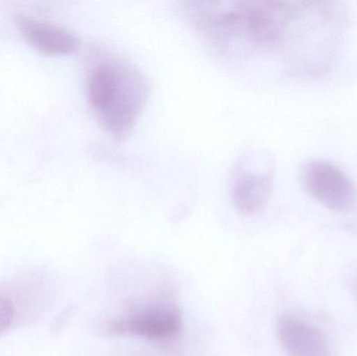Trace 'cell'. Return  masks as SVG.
I'll use <instances>...</instances> for the list:
<instances>
[{
    "instance_id": "obj_1",
    "label": "cell",
    "mask_w": 357,
    "mask_h": 356,
    "mask_svg": "<svg viewBox=\"0 0 357 356\" xmlns=\"http://www.w3.org/2000/svg\"><path fill=\"white\" fill-rule=\"evenodd\" d=\"M149 93L150 85L144 75L119 59H104L88 75V100L100 123L115 139H125L131 133Z\"/></svg>"
},
{
    "instance_id": "obj_2",
    "label": "cell",
    "mask_w": 357,
    "mask_h": 356,
    "mask_svg": "<svg viewBox=\"0 0 357 356\" xmlns=\"http://www.w3.org/2000/svg\"><path fill=\"white\" fill-rule=\"evenodd\" d=\"M302 183L310 196L337 212L357 210V187L352 180L333 163L317 160L302 171Z\"/></svg>"
},
{
    "instance_id": "obj_3",
    "label": "cell",
    "mask_w": 357,
    "mask_h": 356,
    "mask_svg": "<svg viewBox=\"0 0 357 356\" xmlns=\"http://www.w3.org/2000/svg\"><path fill=\"white\" fill-rule=\"evenodd\" d=\"M182 328V316L176 307L156 305L115 320L109 332L115 336L167 340L177 336Z\"/></svg>"
},
{
    "instance_id": "obj_4",
    "label": "cell",
    "mask_w": 357,
    "mask_h": 356,
    "mask_svg": "<svg viewBox=\"0 0 357 356\" xmlns=\"http://www.w3.org/2000/svg\"><path fill=\"white\" fill-rule=\"evenodd\" d=\"M17 26L31 47L48 56H67L79 48L77 38L54 25L21 15L17 17Z\"/></svg>"
},
{
    "instance_id": "obj_5",
    "label": "cell",
    "mask_w": 357,
    "mask_h": 356,
    "mask_svg": "<svg viewBox=\"0 0 357 356\" xmlns=\"http://www.w3.org/2000/svg\"><path fill=\"white\" fill-rule=\"evenodd\" d=\"M272 192L268 173L239 167L233 177L231 196L235 208L243 215H254L266 207Z\"/></svg>"
},
{
    "instance_id": "obj_6",
    "label": "cell",
    "mask_w": 357,
    "mask_h": 356,
    "mask_svg": "<svg viewBox=\"0 0 357 356\" xmlns=\"http://www.w3.org/2000/svg\"><path fill=\"white\" fill-rule=\"evenodd\" d=\"M279 341L291 356H331L320 330L289 316L281 317L277 325Z\"/></svg>"
},
{
    "instance_id": "obj_7",
    "label": "cell",
    "mask_w": 357,
    "mask_h": 356,
    "mask_svg": "<svg viewBox=\"0 0 357 356\" xmlns=\"http://www.w3.org/2000/svg\"><path fill=\"white\" fill-rule=\"evenodd\" d=\"M14 303L10 299L0 295V334L10 330L15 320Z\"/></svg>"
}]
</instances>
